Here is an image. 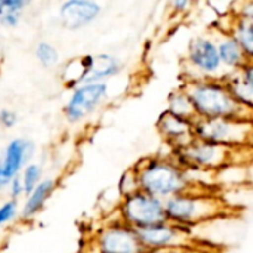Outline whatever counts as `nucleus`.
Here are the masks:
<instances>
[{"label": "nucleus", "instance_id": "nucleus-29", "mask_svg": "<svg viewBox=\"0 0 253 253\" xmlns=\"http://www.w3.org/2000/svg\"><path fill=\"white\" fill-rule=\"evenodd\" d=\"M237 76L248 84L253 86V59H249L240 71H237Z\"/></svg>", "mask_w": 253, "mask_h": 253}, {"label": "nucleus", "instance_id": "nucleus-7", "mask_svg": "<svg viewBox=\"0 0 253 253\" xmlns=\"http://www.w3.org/2000/svg\"><path fill=\"white\" fill-rule=\"evenodd\" d=\"M114 216H117L120 221L135 230L157 225L168 221L165 200L151 196L142 190L130 196L122 197L116 206Z\"/></svg>", "mask_w": 253, "mask_h": 253}, {"label": "nucleus", "instance_id": "nucleus-27", "mask_svg": "<svg viewBox=\"0 0 253 253\" xmlns=\"http://www.w3.org/2000/svg\"><path fill=\"white\" fill-rule=\"evenodd\" d=\"M34 0H0V10H16L24 12Z\"/></svg>", "mask_w": 253, "mask_h": 253}, {"label": "nucleus", "instance_id": "nucleus-18", "mask_svg": "<svg viewBox=\"0 0 253 253\" xmlns=\"http://www.w3.org/2000/svg\"><path fill=\"white\" fill-rule=\"evenodd\" d=\"M222 28H225L237 40L248 59H253V22L242 21L231 15L228 25Z\"/></svg>", "mask_w": 253, "mask_h": 253}, {"label": "nucleus", "instance_id": "nucleus-6", "mask_svg": "<svg viewBox=\"0 0 253 253\" xmlns=\"http://www.w3.org/2000/svg\"><path fill=\"white\" fill-rule=\"evenodd\" d=\"M185 80L197 79H224L225 71L218 53L216 42L213 34H197L194 36L185 53Z\"/></svg>", "mask_w": 253, "mask_h": 253}, {"label": "nucleus", "instance_id": "nucleus-21", "mask_svg": "<svg viewBox=\"0 0 253 253\" xmlns=\"http://www.w3.org/2000/svg\"><path fill=\"white\" fill-rule=\"evenodd\" d=\"M21 212V202L15 199H4L0 202V231L12 225L15 221L19 219Z\"/></svg>", "mask_w": 253, "mask_h": 253}, {"label": "nucleus", "instance_id": "nucleus-15", "mask_svg": "<svg viewBox=\"0 0 253 253\" xmlns=\"http://www.w3.org/2000/svg\"><path fill=\"white\" fill-rule=\"evenodd\" d=\"M58 188V181L55 178H43L30 193L22 197L19 219L24 222L34 221L46 208L47 202L52 199Z\"/></svg>", "mask_w": 253, "mask_h": 253}, {"label": "nucleus", "instance_id": "nucleus-17", "mask_svg": "<svg viewBox=\"0 0 253 253\" xmlns=\"http://www.w3.org/2000/svg\"><path fill=\"white\" fill-rule=\"evenodd\" d=\"M166 110L170 111L172 114H176L179 117L188 119L196 122L197 119V113L196 108L193 105V101L187 92V89L181 84L178 87H175L166 99Z\"/></svg>", "mask_w": 253, "mask_h": 253}, {"label": "nucleus", "instance_id": "nucleus-19", "mask_svg": "<svg viewBox=\"0 0 253 253\" xmlns=\"http://www.w3.org/2000/svg\"><path fill=\"white\" fill-rule=\"evenodd\" d=\"M34 56L43 68H53L59 64V52L50 42L42 40L34 47Z\"/></svg>", "mask_w": 253, "mask_h": 253}, {"label": "nucleus", "instance_id": "nucleus-24", "mask_svg": "<svg viewBox=\"0 0 253 253\" xmlns=\"http://www.w3.org/2000/svg\"><path fill=\"white\" fill-rule=\"evenodd\" d=\"M19 122V116L12 108H1L0 110V127L1 129H13Z\"/></svg>", "mask_w": 253, "mask_h": 253}, {"label": "nucleus", "instance_id": "nucleus-16", "mask_svg": "<svg viewBox=\"0 0 253 253\" xmlns=\"http://www.w3.org/2000/svg\"><path fill=\"white\" fill-rule=\"evenodd\" d=\"M213 37L216 42L218 53H219L225 76L240 71L249 59L242 50L237 40L222 27H218L213 31Z\"/></svg>", "mask_w": 253, "mask_h": 253}, {"label": "nucleus", "instance_id": "nucleus-31", "mask_svg": "<svg viewBox=\"0 0 253 253\" xmlns=\"http://www.w3.org/2000/svg\"><path fill=\"white\" fill-rule=\"evenodd\" d=\"M0 138H1V135H0Z\"/></svg>", "mask_w": 253, "mask_h": 253}, {"label": "nucleus", "instance_id": "nucleus-10", "mask_svg": "<svg viewBox=\"0 0 253 253\" xmlns=\"http://www.w3.org/2000/svg\"><path fill=\"white\" fill-rule=\"evenodd\" d=\"M110 98L108 82H92L77 84L70 90L62 114L70 125H79L93 116Z\"/></svg>", "mask_w": 253, "mask_h": 253}, {"label": "nucleus", "instance_id": "nucleus-30", "mask_svg": "<svg viewBox=\"0 0 253 253\" xmlns=\"http://www.w3.org/2000/svg\"><path fill=\"white\" fill-rule=\"evenodd\" d=\"M90 252H92V253H98V252H96V251H95V249H93V248H92V246H90Z\"/></svg>", "mask_w": 253, "mask_h": 253}, {"label": "nucleus", "instance_id": "nucleus-26", "mask_svg": "<svg viewBox=\"0 0 253 253\" xmlns=\"http://www.w3.org/2000/svg\"><path fill=\"white\" fill-rule=\"evenodd\" d=\"M6 193H7V197L9 199H15V200H21L25 196L24 184H22V181H21L19 176H16L15 179H12V182L6 188Z\"/></svg>", "mask_w": 253, "mask_h": 253}, {"label": "nucleus", "instance_id": "nucleus-2", "mask_svg": "<svg viewBox=\"0 0 253 253\" xmlns=\"http://www.w3.org/2000/svg\"><path fill=\"white\" fill-rule=\"evenodd\" d=\"M165 209L169 222L191 230L216 221L240 219L246 211L228 200L225 191L173 196L165 200Z\"/></svg>", "mask_w": 253, "mask_h": 253}, {"label": "nucleus", "instance_id": "nucleus-20", "mask_svg": "<svg viewBox=\"0 0 253 253\" xmlns=\"http://www.w3.org/2000/svg\"><path fill=\"white\" fill-rule=\"evenodd\" d=\"M139 179H138V173L135 170L133 166L127 168L126 170H123V173L119 176V181H117V187H116V191L117 194L122 197H126V196H130L136 191H139Z\"/></svg>", "mask_w": 253, "mask_h": 253}, {"label": "nucleus", "instance_id": "nucleus-9", "mask_svg": "<svg viewBox=\"0 0 253 253\" xmlns=\"http://www.w3.org/2000/svg\"><path fill=\"white\" fill-rule=\"evenodd\" d=\"M90 246L98 253H150L138 231L117 216L107 219L92 236Z\"/></svg>", "mask_w": 253, "mask_h": 253}, {"label": "nucleus", "instance_id": "nucleus-11", "mask_svg": "<svg viewBox=\"0 0 253 253\" xmlns=\"http://www.w3.org/2000/svg\"><path fill=\"white\" fill-rule=\"evenodd\" d=\"M36 144L30 138L16 136L7 141L0 153V193H6V188L21 175L24 168L34 160Z\"/></svg>", "mask_w": 253, "mask_h": 253}, {"label": "nucleus", "instance_id": "nucleus-23", "mask_svg": "<svg viewBox=\"0 0 253 253\" xmlns=\"http://www.w3.org/2000/svg\"><path fill=\"white\" fill-rule=\"evenodd\" d=\"M231 15L242 21L253 22V0H237Z\"/></svg>", "mask_w": 253, "mask_h": 253}, {"label": "nucleus", "instance_id": "nucleus-3", "mask_svg": "<svg viewBox=\"0 0 253 253\" xmlns=\"http://www.w3.org/2000/svg\"><path fill=\"white\" fill-rule=\"evenodd\" d=\"M169 154L185 169L215 176L231 169L253 168V147L224 145L197 138Z\"/></svg>", "mask_w": 253, "mask_h": 253}, {"label": "nucleus", "instance_id": "nucleus-12", "mask_svg": "<svg viewBox=\"0 0 253 253\" xmlns=\"http://www.w3.org/2000/svg\"><path fill=\"white\" fill-rule=\"evenodd\" d=\"M156 130L162 142L169 148V151L182 148L196 139L194 122L172 114L165 110L156 122Z\"/></svg>", "mask_w": 253, "mask_h": 253}, {"label": "nucleus", "instance_id": "nucleus-14", "mask_svg": "<svg viewBox=\"0 0 253 253\" xmlns=\"http://www.w3.org/2000/svg\"><path fill=\"white\" fill-rule=\"evenodd\" d=\"M80 58L84 68L82 83L108 82L116 76H119L123 70L122 59L111 53H95V55H84Z\"/></svg>", "mask_w": 253, "mask_h": 253}, {"label": "nucleus", "instance_id": "nucleus-13", "mask_svg": "<svg viewBox=\"0 0 253 253\" xmlns=\"http://www.w3.org/2000/svg\"><path fill=\"white\" fill-rule=\"evenodd\" d=\"M102 12L96 0H62L58 18L67 30L77 31L95 22Z\"/></svg>", "mask_w": 253, "mask_h": 253}, {"label": "nucleus", "instance_id": "nucleus-22", "mask_svg": "<svg viewBox=\"0 0 253 253\" xmlns=\"http://www.w3.org/2000/svg\"><path fill=\"white\" fill-rule=\"evenodd\" d=\"M19 178H21V181H22V184H24V190H25V194H27V193H30V191H31V190L44 178L43 166H42L39 162L33 160V162H30V163L24 168V170L21 172Z\"/></svg>", "mask_w": 253, "mask_h": 253}, {"label": "nucleus", "instance_id": "nucleus-25", "mask_svg": "<svg viewBox=\"0 0 253 253\" xmlns=\"http://www.w3.org/2000/svg\"><path fill=\"white\" fill-rule=\"evenodd\" d=\"M22 19V12L16 10H0V25L6 28H15Z\"/></svg>", "mask_w": 253, "mask_h": 253}, {"label": "nucleus", "instance_id": "nucleus-4", "mask_svg": "<svg viewBox=\"0 0 253 253\" xmlns=\"http://www.w3.org/2000/svg\"><path fill=\"white\" fill-rule=\"evenodd\" d=\"M187 89L197 117L203 119H239L253 122V110L237 101L224 79L185 80Z\"/></svg>", "mask_w": 253, "mask_h": 253}, {"label": "nucleus", "instance_id": "nucleus-8", "mask_svg": "<svg viewBox=\"0 0 253 253\" xmlns=\"http://www.w3.org/2000/svg\"><path fill=\"white\" fill-rule=\"evenodd\" d=\"M194 133L197 139L236 145L253 147V122L239 119H203L194 122Z\"/></svg>", "mask_w": 253, "mask_h": 253}, {"label": "nucleus", "instance_id": "nucleus-28", "mask_svg": "<svg viewBox=\"0 0 253 253\" xmlns=\"http://www.w3.org/2000/svg\"><path fill=\"white\" fill-rule=\"evenodd\" d=\"M196 0H170V9L175 15H184L187 13Z\"/></svg>", "mask_w": 253, "mask_h": 253}, {"label": "nucleus", "instance_id": "nucleus-1", "mask_svg": "<svg viewBox=\"0 0 253 253\" xmlns=\"http://www.w3.org/2000/svg\"><path fill=\"white\" fill-rule=\"evenodd\" d=\"M138 173L139 188L151 196L166 200L181 194L225 191L218 181L197 178L194 170L181 166L170 154H151L132 165Z\"/></svg>", "mask_w": 253, "mask_h": 253}, {"label": "nucleus", "instance_id": "nucleus-5", "mask_svg": "<svg viewBox=\"0 0 253 253\" xmlns=\"http://www.w3.org/2000/svg\"><path fill=\"white\" fill-rule=\"evenodd\" d=\"M138 236L150 253H222L224 246L196 236L194 230L173 224L162 222L157 225L136 230Z\"/></svg>", "mask_w": 253, "mask_h": 253}]
</instances>
